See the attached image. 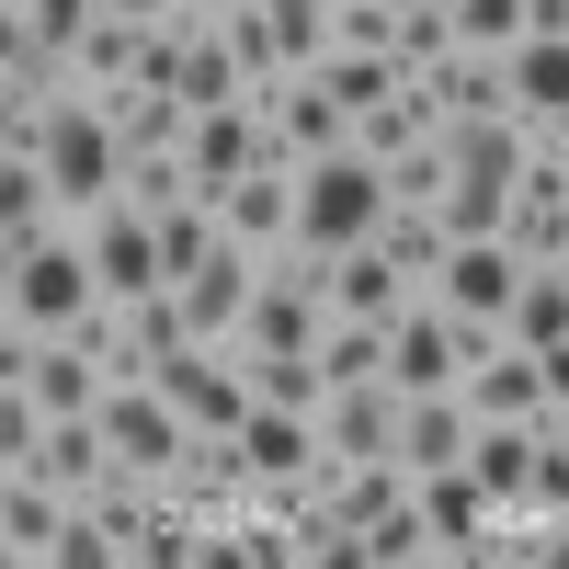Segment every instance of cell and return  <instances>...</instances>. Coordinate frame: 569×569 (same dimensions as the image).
<instances>
[{
    "label": "cell",
    "instance_id": "6da1fadb",
    "mask_svg": "<svg viewBox=\"0 0 569 569\" xmlns=\"http://www.w3.org/2000/svg\"><path fill=\"white\" fill-rule=\"evenodd\" d=\"M103 308V273H91L80 217L34 228V240H0V330H69Z\"/></svg>",
    "mask_w": 569,
    "mask_h": 569
},
{
    "label": "cell",
    "instance_id": "7a4b0ae2",
    "mask_svg": "<svg viewBox=\"0 0 569 569\" xmlns=\"http://www.w3.org/2000/svg\"><path fill=\"white\" fill-rule=\"evenodd\" d=\"M12 149L46 160V182H58V206H69V217H91V206H114V194H126V137H114V114H103V91H69V103L46 114L34 137H12Z\"/></svg>",
    "mask_w": 569,
    "mask_h": 569
},
{
    "label": "cell",
    "instance_id": "3957f363",
    "mask_svg": "<svg viewBox=\"0 0 569 569\" xmlns=\"http://www.w3.org/2000/svg\"><path fill=\"white\" fill-rule=\"evenodd\" d=\"M501 342L490 319H467V308H445L433 284H421V297L388 319V388L399 399H421V388H467V365H479Z\"/></svg>",
    "mask_w": 569,
    "mask_h": 569
},
{
    "label": "cell",
    "instance_id": "277c9868",
    "mask_svg": "<svg viewBox=\"0 0 569 569\" xmlns=\"http://www.w3.org/2000/svg\"><path fill=\"white\" fill-rule=\"evenodd\" d=\"M388 217H399V194H388V171H376L365 149L319 160V171L297 182V251H353V240H376Z\"/></svg>",
    "mask_w": 569,
    "mask_h": 569
},
{
    "label": "cell",
    "instance_id": "5b68a950",
    "mask_svg": "<svg viewBox=\"0 0 569 569\" xmlns=\"http://www.w3.org/2000/svg\"><path fill=\"white\" fill-rule=\"evenodd\" d=\"M251 103H262V126H273V160H297V171H319V160H342V149H353V103H342L319 69L262 80Z\"/></svg>",
    "mask_w": 569,
    "mask_h": 569
},
{
    "label": "cell",
    "instance_id": "8992f818",
    "mask_svg": "<svg viewBox=\"0 0 569 569\" xmlns=\"http://www.w3.org/2000/svg\"><path fill=\"white\" fill-rule=\"evenodd\" d=\"M103 433H114V467H126V479H171V467L194 456V421L171 410L160 376H126V388H103Z\"/></svg>",
    "mask_w": 569,
    "mask_h": 569
},
{
    "label": "cell",
    "instance_id": "52a82bcc",
    "mask_svg": "<svg viewBox=\"0 0 569 569\" xmlns=\"http://www.w3.org/2000/svg\"><path fill=\"white\" fill-rule=\"evenodd\" d=\"M160 388H171V410L194 421V433H240V421L262 410L251 353H240V342H182V353L160 365Z\"/></svg>",
    "mask_w": 569,
    "mask_h": 569
},
{
    "label": "cell",
    "instance_id": "ba28073f",
    "mask_svg": "<svg viewBox=\"0 0 569 569\" xmlns=\"http://www.w3.org/2000/svg\"><path fill=\"white\" fill-rule=\"evenodd\" d=\"M80 240H91V273H103V297H114V308H137V297H160V284H171V262H160V217L137 206V194L91 206V217H80Z\"/></svg>",
    "mask_w": 569,
    "mask_h": 569
},
{
    "label": "cell",
    "instance_id": "9c48e42d",
    "mask_svg": "<svg viewBox=\"0 0 569 569\" xmlns=\"http://www.w3.org/2000/svg\"><path fill=\"white\" fill-rule=\"evenodd\" d=\"M319 297H330V319H399L421 284L388 240H353V251H319Z\"/></svg>",
    "mask_w": 569,
    "mask_h": 569
},
{
    "label": "cell",
    "instance_id": "30bf717a",
    "mask_svg": "<svg viewBox=\"0 0 569 569\" xmlns=\"http://www.w3.org/2000/svg\"><path fill=\"white\" fill-rule=\"evenodd\" d=\"M525 273H536V262H525V251H512L501 228H490V240H456V251H445V273H433V297L501 330V319H512V297H525Z\"/></svg>",
    "mask_w": 569,
    "mask_h": 569
},
{
    "label": "cell",
    "instance_id": "8fae6325",
    "mask_svg": "<svg viewBox=\"0 0 569 569\" xmlns=\"http://www.w3.org/2000/svg\"><path fill=\"white\" fill-rule=\"evenodd\" d=\"M297 160H262V171H240V182H228V194H217V217H228V240H240V251H297Z\"/></svg>",
    "mask_w": 569,
    "mask_h": 569
},
{
    "label": "cell",
    "instance_id": "7c38bea8",
    "mask_svg": "<svg viewBox=\"0 0 569 569\" xmlns=\"http://www.w3.org/2000/svg\"><path fill=\"white\" fill-rule=\"evenodd\" d=\"M182 160H194V194L217 206L240 171H262V160H273V126H262V103H217V114H194Z\"/></svg>",
    "mask_w": 569,
    "mask_h": 569
},
{
    "label": "cell",
    "instance_id": "4fadbf2b",
    "mask_svg": "<svg viewBox=\"0 0 569 569\" xmlns=\"http://www.w3.org/2000/svg\"><path fill=\"white\" fill-rule=\"evenodd\" d=\"M251 284H262V251H240V240H228L217 262H194V273H182L171 297H182V319H194V342H240Z\"/></svg>",
    "mask_w": 569,
    "mask_h": 569
},
{
    "label": "cell",
    "instance_id": "5bb4252c",
    "mask_svg": "<svg viewBox=\"0 0 569 569\" xmlns=\"http://www.w3.org/2000/svg\"><path fill=\"white\" fill-rule=\"evenodd\" d=\"M69 490L58 479H23V467H0V558H12V569H46V558H58V536H69Z\"/></svg>",
    "mask_w": 569,
    "mask_h": 569
},
{
    "label": "cell",
    "instance_id": "9a60e30c",
    "mask_svg": "<svg viewBox=\"0 0 569 569\" xmlns=\"http://www.w3.org/2000/svg\"><path fill=\"white\" fill-rule=\"evenodd\" d=\"M467 445H479V410H467V388H421V399H399V467H410V479L467 467Z\"/></svg>",
    "mask_w": 569,
    "mask_h": 569
},
{
    "label": "cell",
    "instance_id": "2e32d148",
    "mask_svg": "<svg viewBox=\"0 0 569 569\" xmlns=\"http://www.w3.org/2000/svg\"><path fill=\"white\" fill-rule=\"evenodd\" d=\"M467 410H479V421H547V365L501 330V342L467 365Z\"/></svg>",
    "mask_w": 569,
    "mask_h": 569
},
{
    "label": "cell",
    "instance_id": "e0dca14e",
    "mask_svg": "<svg viewBox=\"0 0 569 569\" xmlns=\"http://www.w3.org/2000/svg\"><path fill=\"white\" fill-rule=\"evenodd\" d=\"M421 91H433L445 126H479V114H512V69L490 58V46H456V58L421 69Z\"/></svg>",
    "mask_w": 569,
    "mask_h": 569
},
{
    "label": "cell",
    "instance_id": "ac0fdd59",
    "mask_svg": "<svg viewBox=\"0 0 569 569\" xmlns=\"http://www.w3.org/2000/svg\"><path fill=\"white\" fill-rule=\"evenodd\" d=\"M319 445L330 456H399V388L376 376V388H330L319 399Z\"/></svg>",
    "mask_w": 569,
    "mask_h": 569
},
{
    "label": "cell",
    "instance_id": "d6986e66",
    "mask_svg": "<svg viewBox=\"0 0 569 569\" xmlns=\"http://www.w3.org/2000/svg\"><path fill=\"white\" fill-rule=\"evenodd\" d=\"M240 456H251V479H319V456H330V445H319V421H308V410H273V399H262V410L240 421Z\"/></svg>",
    "mask_w": 569,
    "mask_h": 569
},
{
    "label": "cell",
    "instance_id": "ffe728a7",
    "mask_svg": "<svg viewBox=\"0 0 569 569\" xmlns=\"http://www.w3.org/2000/svg\"><path fill=\"white\" fill-rule=\"evenodd\" d=\"M536 445H547V421H479L467 479H479L490 501H525V490H536Z\"/></svg>",
    "mask_w": 569,
    "mask_h": 569
},
{
    "label": "cell",
    "instance_id": "44dd1931",
    "mask_svg": "<svg viewBox=\"0 0 569 569\" xmlns=\"http://www.w3.org/2000/svg\"><path fill=\"white\" fill-rule=\"evenodd\" d=\"M137 58H149V23H137V12H103V23L69 46V91H126Z\"/></svg>",
    "mask_w": 569,
    "mask_h": 569
},
{
    "label": "cell",
    "instance_id": "7402d4cb",
    "mask_svg": "<svg viewBox=\"0 0 569 569\" xmlns=\"http://www.w3.org/2000/svg\"><path fill=\"white\" fill-rule=\"evenodd\" d=\"M421 137H445V114H433V91H421V69H410L376 114H353V149H365V160H399V149H421Z\"/></svg>",
    "mask_w": 569,
    "mask_h": 569
},
{
    "label": "cell",
    "instance_id": "603a6c76",
    "mask_svg": "<svg viewBox=\"0 0 569 569\" xmlns=\"http://www.w3.org/2000/svg\"><path fill=\"white\" fill-rule=\"evenodd\" d=\"M58 182H46L34 149H0V240H34V228H58Z\"/></svg>",
    "mask_w": 569,
    "mask_h": 569
},
{
    "label": "cell",
    "instance_id": "cb8c5ba5",
    "mask_svg": "<svg viewBox=\"0 0 569 569\" xmlns=\"http://www.w3.org/2000/svg\"><path fill=\"white\" fill-rule=\"evenodd\" d=\"M501 69H512V114H569V34H525Z\"/></svg>",
    "mask_w": 569,
    "mask_h": 569
},
{
    "label": "cell",
    "instance_id": "d4e9b609",
    "mask_svg": "<svg viewBox=\"0 0 569 569\" xmlns=\"http://www.w3.org/2000/svg\"><path fill=\"white\" fill-rule=\"evenodd\" d=\"M501 330H512L525 353H558V342H569V273H558V262H536V273H525V297H512V319H501Z\"/></svg>",
    "mask_w": 569,
    "mask_h": 569
},
{
    "label": "cell",
    "instance_id": "484cf974",
    "mask_svg": "<svg viewBox=\"0 0 569 569\" xmlns=\"http://www.w3.org/2000/svg\"><path fill=\"white\" fill-rule=\"evenodd\" d=\"M319 376L330 388H376L388 376V319H330L319 330Z\"/></svg>",
    "mask_w": 569,
    "mask_h": 569
},
{
    "label": "cell",
    "instance_id": "4316f807",
    "mask_svg": "<svg viewBox=\"0 0 569 569\" xmlns=\"http://www.w3.org/2000/svg\"><path fill=\"white\" fill-rule=\"evenodd\" d=\"M433 558H445V547H433V525H421V490L365 525V569H433Z\"/></svg>",
    "mask_w": 569,
    "mask_h": 569
},
{
    "label": "cell",
    "instance_id": "83f0119b",
    "mask_svg": "<svg viewBox=\"0 0 569 569\" xmlns=\"http://www.w3.org/2000/svg\"><path fill=\"white\" fill-rule=\"evenodd\" d=\"M319 80L342 91L353 114H376V103H388V91L410 80V58H365V46H330V58H319Z\"/></svg>",
    "mask_w": 569,
    "mask_h": 569
},
{
    "label": "cell",
    "instance_id": "f1b7e54d",
    "mask_svg": "<svg viewBox=\"0 0 569 569\" xmlns=\"http://www.w3.org/2000/svg\"><path fill=\"white\" fill-rule=\"evenodd\" d=\"M251 388H262L273 410H308V421H319L330 376H319V353H251Z\"/></svg>",
    "mask_w": 569,
    "mask_h": 569
},
{
    "label": "cell",
    "instance_id": "f546056e",
    "mask_svg": "<svg viewBox=\"0 0 569 569\" xmlns=\"http://www.w3.org/2000/svg\"><path fill=\"white\" fill-rule=\"evenodd\" d=\"M376 171H388V194H399V206H445V182H456V149H445V137H421V149L376 160Z\"/></svg>",
    "mask_w": 569,
    "mask_h": 569
},
{
    "label": "cell",
    "instance_id": "4dcf8cb0",
    "mask_svg": "<svg viewBox=\"0 0 569 569\" xmlns=\"http://www.w3.org/2000/svg\"><path fill=\"white\" fill-rule=\"evenodd\" d=\"M103 12H114V0H0V23H34L46 46H58V58H69V46L103 23Z\"/></svg>",
    "mask_w": 569,
    "mask_h": 569
},
{
    "label": "cell",
    "instance_id": "1f68e13d",
    "mask_svg": "<svg viewBox=\"0 0 569 569\" xmlns=\"http://www.w3.org/2000/svg\"><path fill=\"white\" fill-rule=\"evenodd\" d=\"M456 34L490 46V58H512V46L536 34V0H456Z\"/></svg>",
    "mask_w": 569,
    "mask_h": 569
},
{
    "label": "cell",
    "instance_id": "d6a6232c",
    "mask_svg": "<svg viewBox=\"0 0 569 569\" xmlns=\"http://www.w3.org/2000/svg\"><path fill=\"white\" fill-rule=\"evenodd\" d=\"M262 12H273L284 69H319V58H330V0H262Z\"/></svg>",
    "mask_w": 569,
    "mask_h": 569
},
{
    "label": "cell",
    "instance_id": "836d02e7",
    "mask_svg": "<svg viewBox=\"0 0 569 569\" xmlns=\"http://www.w3.org/2000/svg\"><path fill=\"white\" fill-rule=\"evenodd\" d=\"M46 569H126V547L103 536V525H91V501L69 512V536H58V558H46Z\"/></svg>",
    "mask_w": 569,
    "mask_h": 569
},
{
    "label": "cell",
    "instance_id": "e575fe53",
    "mask_svg": "<svg viewBox=\"0 0 569 569\" xmlns=\"http://www.w3.org/2000/svg\"><path fill=\"white\" fill-rule=\"evenodd\" d=\"M34 433H46L34 388H12V376H0V467H23V456H34Z\"/></svg>",
    "mask_w": 569,
    "mask_h": 569
},
{
    "label": "cell",
    "instance_id": "d590c367",
    "mask_svg": "<svg viewBox=\"0 0 569 569\" xmlns=\"http://www.w3.org/2000/svg\"><path fill=\"white\" fill-rule=\"evenodd\" d=\"M114 12H137V23H171V12H194V0H114Z\"/></svg>",
    "mask_w": 569,
    "mask_h": 569
},
{
    "label": "cell",
    "instance_id": "8d00e7d4",
    "mask_svg": "<svg viewBox=\"0 0 569 569\" xmlns=\"http://www.w3.org/2000/svg\"><path fill=\"white\" fill-rule=\"evenodd\" d=\"M410 12H456V0H410Z\"/></svg>",
    "mask_w": 569,
    "mask_h": 569
},
{
    "label": "cell",
    "instance_id": "74e56055",
    "mask_svg": "<svg viewBox=\"0 0 569 569\" xmlns=\"http://www.w3.org/2000/svg\"><path fill=\"white\" fill-rule=\"evenodd\" d=\"M206 12H240V0H206Z\"/></svg>",
    "mask_w": 569,
    "mask_h": 569
}]
</instances>
